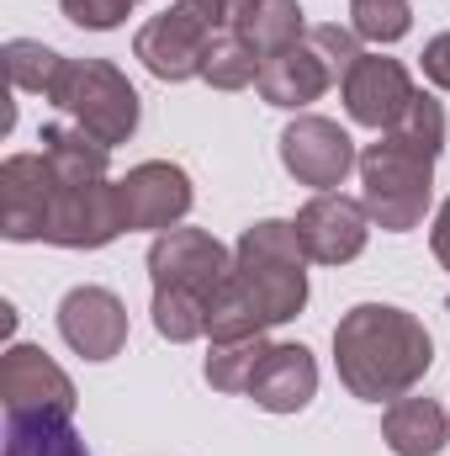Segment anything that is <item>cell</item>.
<instances>
[{
  "label": "cell",
  "instance_id": "5bb4252c",
  "mask_svg": "<svg viewBox=\"0 0 450 456\" xmlns=\"http://www.w3.org/2000/svg\"><path fill=\"white\" fill-rule=\"evenodd\" d=\"M59 335L85 361H112L127 345V308L107 287H75L59 303Z\"/></svg>",
  "mask_w": 450,
  "mask_h": 456
},
{
  "label": "cell",
  "instance_id": "3957f363",
  "mask_svg": "<svg viewBox=\"0 0 450 456\" xmlns=\"http://www.w3.org/2000/svg\"><path fill=\"white\" fill-rule=\"evenodd\" d=\"M355 170H360V202L376 228L408 233L424 224L430 197H435V154L414 149L398 133H382L376 143H366Z\"/></svg>",
  "mask_w": 450,
  "mask_h": 456
},
{
  "label": "cell",
  "instance_id": "f1b7e54d",
  "mask_svg": "<svg viewBox=\"0 0 450 456\" xmlns=\"http://www.w3.org/2000/svg\"><path fill=\"white\" fill-rule=\"evenodd\" d=\"M430 249H435V260L450 271V197L440 202V213H435V224H430Z\"/></svg>",
  "mask_w": 450,
  "mask_h": 456
},
{
  "label": "cell",
  "instance_id": "7c38bea8",
  "mask_svg": "<svg viewBox=\"0 0 450 456\" xmlns=\"http://www.w3.org/2000/svg\"><path fill=\"white\" fill-rule=\"evenodd\" d=\"M117 233H127L117 181H96V186H59V197H53V218H48L43 244H59V249H107Z\"/></svg>",
  "mask_w": 450,
  "mask_h": 456
},
{
  "label": "cell",
  "instance_id": "8fae6325",
  "mask_svg": "<svg viewBox=\"0 0 450 456\" xmlns=\"http://www.w3.org/2000/svg\"><path fill=\"white\" fill-rule=\"evenodd\" d=\"M339 96H344V112L360 127H376V133H392L403 112L414 107V75L398 64V59H382V53H360L350 64V75L339 80Z\"/></svg>",
  "mask_w": 450,
  "mask_h": 456
},
{
  "label": "cell",
  "instance_id": "83f0119b",
  "mask_svg": "<svg viewBox=\"0 0 450 456\" xmlns=\"http://www.w3.org/2000/svg\"><path fill=\"white\" fill-rule=\"evenodd\" d=\"M424 75H430V86L450 91V32H440V37L424 43Z\"/></svg>",
  "mask_w": 450,
  "mask_h": 456
},
{
  "label": "cell",
  "instance_id": "6da1fadb",
  "mask_svg": "<svg viewBox=\"0 0 450 456\" xmlns=\"http://www.w3.org/2000/svg\"><path fill=\"white\" fill-rule=\"evenodd\" d=\"M308 308V255L297 224L286 218H260L238 233L233 244V276L223 281L213 303V330L207 340H249L265 335Z\"/></svg>",
  "mask_w": 450,
  "mask_h": 456
},
{
  "label": "cell",
  "instance_id": "e0dca14e",
  "mask_svg": "<svg viewBox=\"0 0 450 456\" xmlns=\"http://www.w3.org/2000/svg\"><path fill=\"white\" fill-rule=\"evenodd\" d=\"M43 159L53 165L59 186H96V181H112V149L101 138H91L85 127L75 122H48L43 127Z\"/></svg>",
  "mask_w": 450,
  "mask_h": 456
},
{
  "label": "cell",
  "instance_id": "277c9868",
  "mask_svg": "<svg viewBox=\"0 0 450 456\" xmlns=\"http://www.w3.org/2000/svg\"><path fill=\"white\" fill-rule=\"evenodd\" d=\"M233 27L223 0H175L165 16L143 21L133 37V59H143V69L154 80H202V64L213 53V43Z\"/></svg>",
  "mask_w": 450,
  "mask_h": 456
},
{
  "label": "cell",
  "instance_id": "30bf717a",
  "mask_svg": "<svg viewBox=\"0 0 450 456\" xmlns=\"http://www.w3.org/2000/svg\"><path fill=\"white\" fill-rule=\"evenodd\" d=\"M59 175L43 154H11L0 165V233L11 244H37L53 218Z\"/></svg>",
  "mask_w": 450,
  "mask_h": 456
},
{
  "label": "cell",
  "instance_id": "cb8c5ba5",
  "mask_svg": "<svg viewBox=\"0 0 450 456\" xmlns=\"http://www.w3.org/2000/svg\"><path fill=\"white\" fill-rule=\"evenodd\" d=\"M260 69H265V59L244 43V32H238V27H228L223 37L213 43L207 64H202V80H207L213 91H244V86H254V80H260Z\"/></svg>",
  "mask_w": 450,
  "mask_h": 456
},
{
  "label": "cell",
  "instance_id": "8992f818",
  "mask_svg": "<svg viewBox=\"0 0 450 456\" xmlns=\"http://www.w3.org/2000/svg\"><path fill=\"white\" fill-rule=\"evenodd\" d=\"M149 276H154V292L159 287H175V292H197L207 303H218L223 281L233 276V249L223 239H213L207 228H165L154 233L149 244Z\"/></svg>",
  "mask_w": 450,
  "mask_h": 456
},
{
  "label": "cell",
  "instance_id": "484cf974",
  "mask_svg": "<svg viewBox=\"0 0 450 456\" xmlns=\"http://www.w3.org/2000/svg\"><path fill=\"white\" fill-rule=\"evenodd\" d=\"M392 133H398V138H408L414 149H424V154H435V159H440V149H446V107H440L435 96H424V91H419V96H414V107L403 112V122H398Z\"/></svg>",
  "mask_w": 450,
  "mask_h": 456
},
{
  "label": "cell",
  "instance_id": "603a6c76",
  "mask_svg": "<svg viewBox=\"0 0 450 456\" xmlns=\"http://www.w3.org/2000/svg\"><path fill=\"white\" fill-rule=\"evenodd\" d=\"M154 330L170 345H191L213 330V303L197 297V292H175V287H159L154 292Z\"/></svg>",
  "mask_w": 450,
  "mask_h": 456
},
{
  "label": "cell",
  "instance_id": "f546056e",
  "mask_svg": "<svg viewBox=\"0 0 450 456\" xmlns=\"http://www.w3.org/2000/svg\"><path fill=\"white\" fill-rule=\"evenodd\" d=\"M223 5H228V16H233V27H238V21H244V16H249L260 0H223Z\"/></svg>",
  "mask_w": 450,
  "mask_h": 456
},
{
  "label": "cell",
  "instance_id": "ac0fdd59",
  "mask_svg": "<svg viewBox=\"0 0 450 456\" xmlns=\"http://www.w3.org/2000/svg\"><path fill=\"white\" fill-rule=\"evenodd\" d=\"M382 441L392 456H440L450 441V414L435 398H398L382 414Z\"/></svg>",
  "mask_w": 450,
  "mask_h": 456
},
{
  "label": "cell",
  "instance_id": "9a60e30c",
  "mask_svg": "<svg viewBox=\"0 0 450 456\" xmlns=\"http://www.w3.org/2000/svg\"><path fill=\"white\" fill-rule=\"evenodd\" d=\"M313 393H318V361L308 345H270L249 382V398L265 414H302Z\"/></svg>",
  "mask_w": 450,
  "mask_h": 456
},
{
  "label": "cell",
  "instance_id": "4316f807",
  "mask_svg": "<svg viewBox=\"0 0 450 456\" xmlns=\"http://www.w3.org/2000/svg\"><path fill=\"white\" fill-rule=\"evenodd\" d=\"M133 5L138 0H59V11L75 27H85V32H112V27H122Z\"/></svg>",
  "mask_w": 450,
  "mask_h": 456
},
{
  "label": "cell",
  "instance_id": "ba28073f",
  "mask_svg": "<svg viewBox=\"0 0 450 456\" xmlns=\"http://www.w3.org/2000/svg\"><path fill=\"white\" fill-rule=\"evenodd\" d=\"M281 165H286V175L297 186L339 191L344 175L360 165V154H355V143H350V133L339 122L308 112V117H297V122H286V133H281Z\"/></svg>",
  "mask_w": 450,
  "mask_h": 456
},
{
  "label": "cell",
  "instance_id": "2e32d148",
  "mask_svg": "<svg viewBox=\"0 0 450 456\" xmlns=\"http://www.w3.org/2000/svg\"><path fill=\"white\" fill-rule=\"evenodd\" d=\"M329 86H339V75L318 59V48L302 37L297 48H286V53H276V59H265V69H260V80H254V91H260V102H270V107H286V112H302V107H313Z\"/></svg>",
  "mask_w": 450,
  "mask_h": 456
},
{
  "label": "cell",
  "instance_id": "7402d4cb",
  "mask_svg": "<svg viewBox=\"0 0 450 456\" xmlns=\"http://www.w3.org/2000/svg\"><path fill=\"white\" fill-rule=\"evenodd\" d=\"M265 350H270L265 335H249V340H213L207 366H202L207 387H218V393H249V382H254Z\"/></svg>",
  "mask_w": 450,
  "mask_h": 456
},
{
  "label": "cell",
  "instance_id": "ffe728a7",
  "mask_svg": "<svg viewBox=\"0 0 450 456\" xmlns=\"http://www.w3.org/2000/svg\"><path fill=\"white\" fill-rule=\"evenodd\" d=\"M0 456H91L75 419H5Z\"/></svg>",
  "mask_w": 450,
  "mask_h": 456
},
{
  "label": "cell",
  "instance_id": "5b68a950",
  "mask_svg": "<svg viewBox=\"0 0 450 456\" xmlns=\"http://www.w3.org/2000/svg\"><path fill=\"white\" fill-rule=\"evenodd\" d=\"M53 107L69 117L75 127H85L91 138H101L107 149L127 143L138 133V91L107 59H69L64 75H59Z\"/></svg>",
  "mask_w": 450,
  "mask_h": 456
},
{
  "label": "cell",
  "instance_id": "7a4b0ae2",
  "mask_svg": "<svg viewBox=\"0 0 450 456\" xmlns=\"http://www.w3.org/2000/svg\"><path fill=\"white\" fill-rule=\"evenodd\" d=\"M334 366L360 403H398L430 377L435 340L408 308L355 303L334 324Z\"/></svg>",
  "mask_w": 450,
  "mask_h": 456
},
{
  "label": "cell",
  "instance_id": "52a82bcc",
  "mask_svg": "<svg viewBox=\"0 0 450 456\" xmlns=\"http://www.w3.org/2000/svg\"><path fill=\"white\" fill-rule=\"evenodd\" d=\"M5 419H75V382L43 345H11L0 361Z\"/></svg>",
  "mask_w": 450,
  "mask_h": 456
},
{
  "label": "cell",
  "instance_id": "d4e9b609",
  "mask_svg": "<svg viewBox=\"0 0 450 456\" xmlns=\"http://www.w3.org/2000/svg\"><path fill=\"white\" fill-rule=\"evenodd\" d=\"M350 27H355L360 43L387 48V43L408 37V27H414V5H408V0H350Z\"/></svg>",
  "mask_w": 450,
  "mask_h": 456
},
{
  "label": "cell",
  "instance_id": "44dd1931",
  "mask_svg": "<svg viewBox=\"0 0 450 456\" xmlns=\"http://www.w3.org/2000/svg\"><path fill=\"white\" fill-rule=\"evenodd\" d=\"M64 64H69V59H64L59 48H48V43H32V37H11V43H5V75H11V86L27 91V96H48V102H53Z\"/></svg>",
  "mask_w": 450,
  "mask_h": 456
},
{
  "label": "cell",
  "instance_id": "d6986e66",
  "mask_svg": "<svg viewBox=\"0 0 450 456\" xmlns=\"http://www.w3.org/2000/svg\"><path fill=\"white\" fill-rule=\"evenodd\" d=\"M244 43L260 53V59H276L286 48H297L308 37V21H302V5L297 0H260L244 21H238Z\"/></svg>",
  "mask_w": 450,
  "mask_h": 456
},
{
  "label": "cell",
  "instance_id": "9c48e42d",
  "mask_svg": "<svg viewBox=\"0 0 450 456\" xmlns=\"http://www.w3.org/2000/svg\"><path fill=\"white\" fill-rule=\"evenodd\" d=\"M117 197H122V224H127V233H133V228L165 233V228L181 224V218L191 213V202H197L191 175H186L181 165H170V159H143V165H133V170L117 181Z\"/></svg>",
  "mask_w": 450,
  "mask_h": 456
},
{
  "label": "cell",
  "instance_id": "4fadbf2b",
  "mask_svg": "<svg viewBox=\"0 0 450 456\" xmlns=\"http://www.w3.org/2000/svg\"><path fill=\"white\" fill-rule=\"evenodd\" d=\"M292 224H297V239H302L308 260H318V265H350L366 249L371 213H366V202H355L344 191H318L313 202H302V213Z\"/></svg>",
  "mask_w": 450,
  "mask_h": 456
}]
</instances>
